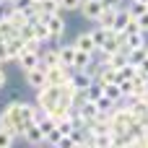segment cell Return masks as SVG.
Returning a JSON list of instances; mask_svg holds the SVG:
<instances>
[{
    "label": "cell",
    "mask_w": 148,
    "mask_h": 148,
    "mask_svg": "<svg viewBox=\"0 0 148 148\" xmlns=\"http://www.w3.org/2000/svg\"><path fill=\"white\" fill-rule=\"evenodd\" d=\"M57 101H60V86L44 83L42 88H36V101L34 104H39V107H44L49 112L52 107H57Z\"/></svg>",
    "instance_id": "1"
},
{
    "label": "cell",
    "mask_w": 148,
    "mask_h": 148,
    "mask_svg": "<svg viewBox=\"0 0 148 148\" xmlns=\"http://www.w3.org/2000/svg\"><path fill=\"white\" fill-rule=\"evenodd\" d=\"M23 78H26V86L29 88H42L44 83H47V62L39 57V62H36V68H31V70H26L23 73Z\"/></svg>",
    "instance_id": "2"
},
{
    "label": "cell",
    "mask_w": 148,
    "mask_h": 148,
    "mask_svg": "<svg viewBox=\"0 0 148 148\" xmlns=\"http://www.w3.org/2000/svg\"><path fill=\"white\" fill-rule=\"evenodd\" d=\"M42 49H44V47H42ZM42 49H39V47H29V44H26V47H23V52H21L13 62L26 73V70L36 68V62H39V57H42Z\"/></svg>",
    "instance_id": "3"
},
{
    "label": "cell",
    "mask_w": 148,
    "mask_h": 148,
    "mask_svg": "<svg viewBox=\"0 0 148 148\" xmlns=\"http://www.w3.org/2000/svg\"><path fill=\"white\" fill-rule=\"evenodd\" d=\"M44 23H47V29H49V42L57 44V42L62 39V34H65V18H62V13L44 16Z\"/></svg>",
    "instance_id": "4"
},
{
    "label": "cell",
    "mask_w": 148,
    "mask_h": 148,
    "mask_svg": "<svg viewBox=\"0 0 148 148\" xmlns=\"http://www.w3.org/2000/svg\"><path fill=\"white\" fill-rule=\"evenodd\" d=\"M18 140L31 143V146H42V143H44V133H42V127H39L36 122H29V125H26V130L21 133V138H18Z\"/></svg>",
    "instance_id": "5"
},
{
    "label": "cell",
    "mask_w": 148,
    "mask_h": 148,
    "mask_svg": "<svg viewBox=\"0 0 148 148\" xmlns=\"http://www.w3.org/2000/svg\"><path fill=\"white\" fill-rule=\"evenodd\" d=\"M133 21V13H130V8H117V13H114V21H112V31L114 34H122L125 29H127V23Z\"/></svg>",
    "instance_id": "6"
},
{
    "label": "cell",
    "mask_w": 148,
    "mask_h": 148,
    "mask_svg": "<svg viewBox=\"0 0 148 148\" xmlns=\"http://www.w3.org/2000/svg\"><path fill=\"white\" fill-rule=\"evenodd\" d=\"M101 8H104V5H101V0H83L78 10H81V16H83L86 21H94V23H96V18H99Z\"/></svg>",
    "instance_id": "7"
},
{
    "label": "cell",
    "mask_w": 148,
    "mask_h": 148,
    "mask_svg": "<svg viewBox=\"0 0 148 148\" xmlns=\"http://www.w3.org/2000/svg\"><path fill=\"white\" fill-rule=\"evenodd\" d=\"M70 83H73L78 91H86V88L94 83V75H91L88 70H73V75H70Z\"/></svg>",
    "instance_id": "8"
},
{
    "label": "cell",
    "mask_w": 148,
    "mask_h": 148,
    "mask_svg": "<svg viewBox=\"0 0 148 148\" xmlns=\"http://www.w3.org/2000/svg\"><path fill=\"white\" fill-rule=\"evenodd\" d=\"M146 60H148V44H143V47H130L127 49V62L130 65H138L140 68Z\"/></svg>",
    "instance_id": "9"
},
{
    "label": "cell",
    "mask_w": 148,
    "mask_h": 148,
    "mask_svg": "<svg viewBox=\"0 0 148 148\" xmlns=\"http://www.w3.org/2000/svg\"><path fill=\"white\" fill-rule=\"evenodd\" d=\"M75 49H81V52H96V44H94V39H91V31H81L78 36H75Z\"/></svg>",
    "instance_id": "10"
},
{
    "label": "cell",
    "mask_w": 148,
    "mask_h": 148,
    "mask_svg": "<svg viewBox=\"0 0 148 148\" xmlns=\"http://www.w3.org/2000/svg\"><path fill=\"white\" fill-rule=\"evenodd\" d=\"M57 55H60V65L73 68V60H75V44H60V47H57Z\"/></svg>",
    "instance_id": "11"
},
{
    "label": "cell",
    "mask_w": 148,
    "mask_h": 148,
    "mask_svg": "<svg viewBox=\"0 0 148 148\" xmlns=\"http://www.w3.org/2000/svg\"><path fill=\"white\" fill-rule=\"evenodd\" d=\"M5 44H8V60H16L21 52H23V47H26V42L16 34V36H10V39H5Z\"/></svg>",
    "instance_id": "12"
},
{
    "label": "cell",
    "mask_w": 148,
    "mask_h": 148,
    "mask_svg": "<svg viewBox=\"0 0 148 148\" xmlns=\"http://www.w3.org/2000/svg\"><path fill=\"white\" fill-rule=\"evenodd\" d=\"M122 44H125V49H130V47H143V44H148V42H146V31L122 34Z\"/></svg>",
    "instance_id": "13"
},
{
    "label": "cell",
    "mask_w": 148,
    "mask_h": 148,
    "mask_svg": "<svg viewBox=\"0 0 148 148\" xmlns=\"http://www.w3.org/2000/svg\"><path fill=\"white\" fill-rule=\"evenodd\" d=\"M109 34H112V29L109 26H101V23H96L94 29H91V39H94V44H96V49L109 39Z\"/></svg>",
    "instance_id": "14"
},
{
    "label": "cell",
    "mask_w": 148,
    "mask_h": 148,
    "mask_svg": "<svg viewBox=\"0 0 148 148\" xmlns=\"http://www.w3.org/2000/svg\"><path fill=\"white\" fill-rule=\"evenodd\" d=\"M94 62V55L91 52H81V49H75V60H73V70H83V68H88Z\"/></svg>",
    "instance_id": "15"
},
{
    "label": "cell",
    "mask_w": 148,
    "mask_h": 148,
    "mask_svg": "<svg viewBox=\"0 0 148 148\" xmlns=\"http://www.w3.org/2000/svg\"><path fill=\"white\" fill-rule=\"evenodd\" d=\"M94 101H96V107H99V112H101V114H112V109L117 107V101H112V99H109L104 91H101V94H99Z\"/></svg>",
    "instance_id": "16"
},
{
    "label": "cell",
    "mask_w": 148,
    "mask_h": 148,
    "mask_svg": "<svg viewBox=\"0 0 148 148\" xmlns=\"http://www.w3.org/2000/svg\"><path fill=\"white\" fill-rule=\"evenodd\" d=\"M36 5H39V10H42L44 16L62 13V8H60V0H36Z\"/></svg>",
    "instance_id": "17"
},
{
    "label": "cell",
    "mask_w": 148,
    "mask_h": 148,
    "mask_svg": "<svg viewBox=\"0 0 148 148\" xmlns=\"http://www.w3.org/2000/svg\"><path fill=\"white\" fill-rule=\"evenodd\" d=\"M55 127H57L62 135H70V133L75 130V120H73V114H65L62 120H57V122H55Z\"/></svg>",
    "instance_id": "18"
},
{
    "label": "cell",
    "mask_w": 148,
    "mask_h": 148,
    "mask_svg": "<svg viewBox=\"0 0 148 148\" xmlns=\"http://www.w3.org/2000/svg\"><path fill=\"white\" fill-rule=\"evenodd\" d=\"M101 88H104V94H107L112 101H117V104L125 101V96H122V91H120V83H107V86H101Z\"/></svg>",
    "instance_id": "19"
},
{
    "label": "cell",
    "mask_w": 148,
    "mask_h": 148,
    "mask_svg": "<svg viewBox=\"0 0 148 148\" xmlns=\"http://www.w3.org/2000/svg\"><path fill=\"white\" fill-rule=\"evenodd\" d=\"M94 148H109L112 146V133H99V135H91Z\"/></svg>",
    "instance_id": "20"
},
{
    "label": "cell",
    "mask_w": 148,
    "mask_h": 148,
    "mask_svg": "<svg viewBox=\"0 0 148 148\" xmlns=\"http://www.w3.org/2000/svg\"><path fill=\"white\" fill-rule=\"evenodd\" d=\"M13 143H18V140H16V135H10L5 127H0V148H10Z\"/></svg>",
    "instance_id": "21"
},
{
    "label": "cell",
    "mask_w": 148,
    "mask_h": 148,
    "mask_svg": "<svg viewBox=\"0 0 148 148\" xmlns=\"http://www.w3.org/2000/svg\"><path fill=\"white\" fill-rule=\"evenodd\" d=\"M81 3H83V0H60V8H62V13H65V10H78Z\"/></svg>",
    "instance_id": "22"
},
{
    "label": "cell",
    "mask_w": 148,
    "mask_h": 148,
    "mask_svg": "<svg viewBox=\"0 0 148 148\" xmlns=\"http://www.w3.org/2000/svg\"><path fill=\"white\" fill-rule=\"evenodd\" d=\"M135 21H138L140 31H146V34H148V8H146V10H140V13L135 16Z\"/></svg>",
    "instance_id": "23"
},
{
    "label": "cell",
    "mask_w": 148,
    "mask_h": 148,
    "mask_svg": "<svg viewBox=\"0 0 148 148\" xmlns=\"http://www.w3.org/2000/svg\"><path fill=\"white\" fill-rule=\"evenodd\" d=\"M8 62V44H5V39H0V65H5Z\"/></svg>",
    "instance_id": "24"
},
{
    "label": "cell",
    "mask_w": 148,
    "mask_h": 148,
    "mask_svg": "<svg viewBox=\"0 0 148 148\" xmlns=\"http://www.w3.org/2000/svg\"><path fill=\"white\" fill-rule=\"evenodd\" d=\"M8 86V75H5V70H3V65H0V91Z\"/></svg>",
    "instance_id": "25"
},
{
    "label": "cell",
    "mask_w": 148,
    "mask_h": 148,
    "mask_svg": "<svg viewBox=\"0 0 148 148\" xmlns=\"http://www.w3.org/2000/svg\"><path fill=\"white\" fill-rule=\"evenodd\" d=\"M140 146H146V148H148V127H146V133H143V140H140Z\"/></svg>",
    "instance_id": "26"
},
{
    "label": "cell",
    "mask_w": 148,
    "mask_h": 148,
    "mask_svg": "<svg viewBox=\"0 0 148 148\" xmlns=\"http://www.w3.org/2000/svg\"><path fill=\"white\" fill-rule=\"evenodd\" d=\"M143 96H148V78L143 81Z\"/></svg>",
    "instance_id": "27"
},
{
    "label": "cell",
    "mask_w": 148,
    "mask_h": 148,
    "mask_svg": "<svg viewBox=\"0 0 148 148\" xmlns=\"http://www.w3.org/2000/svg\"><path fill=\"white\" fill-rule=\"evenodd\" d=\"M3 3H10V0H3Z\"/></svg>",
    "instance_id": "28"
},
{
    "label": "cell",
    "mask_w": 148,
    "mask_h": 148,
    "mask_svg": "<svg viewBox=\"0 0 148 148\" xmlns=\"http://www.w3.org/2000/svg\"><path fill=\"white\" fill-rule=\"evenodd\" d=\"M0 5H3V0H0Z\"/></svg>",
    "instance_id": "29"
}]
</instances>
